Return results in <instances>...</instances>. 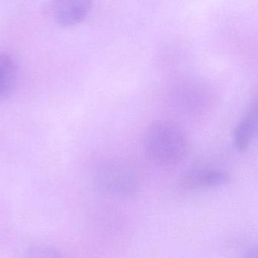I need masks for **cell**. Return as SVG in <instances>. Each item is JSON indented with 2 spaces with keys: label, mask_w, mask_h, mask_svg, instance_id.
<instances>
[{
  "label": "cell",
  "mask_w": 258,
  "mask_h": 258,
  "mask_svg": "<svg viewBox=\"0 0 258 258\" xmlns=\"http://www.w3.org/2000/svg\"><path fill=\"white\" fill-rule=\"evenodd\" d=\"M148 156L161 165H175L185 159L189 145L184 131L173 122L159 120L151 123L145 134Z\"/></svg>",
  "instance_id": "cell-1"
},
{
  "label": "cell",
  "mask_w": 258,
  "mask_h": 258,
  "mask_svg": "<svg viewBox=\"0 0 258 258\" xmlns=\"http://www.w3.org/2000/svg\"><path fill=\"white\" fill-rule=\"evenodd\" d=\"M98 185L107 192L116 196H129L138 186V176L133 167L118 161H107L98 169Z\"/></svg>",
  "instance_id": "cell-2"
},
{
  "label": "cell",
  "mask_w": 258,
  "mask_h": 258,
  "mask_svg": "<svg viewBox=\"0 0 258 258\" xmlns=\"http://www.w3.org/2000/svg\"><path fill=\"white\" fill-rule=\"evenodd\" d=\"M92 8V0H52V10L58 25L70 28L85 20Z\"/></svg>",
  "instance_id": "cell-3"
},
{
  "label": "cell",
  "mask_w": 258,
  "mask_h": 258,
  "mask_svg": "<svg viewBox=\"0 0 258 258\" xmlns=\"http://www.w3.org/2000/svg\"><path fill=\"white\" fill-rule=\"evenodd\" d=\"M229 181V174L223 170L196 169L184 175L182 185L186 189H201L225 185Z\"/></svg>",
  "instance_id": "cell-4"
},
{
  "label": "cell",
  "mask_w": 258,
  "mask_h": 258,
  "mask_svg": "<svg viewBox=\"0 0 258 258\" xmlns=\"http://www.w3.org/2000/svg\"><path fill=\"white\" fill-rule=\"evenodd\" d=\"M257 105L256 101L252 104L248 112L243 117L234 134V146L238 152H245L248 149L256 133Z\"/></svg>",
  "instance_id": "cell-5"
},
{
  "label": "cell",
  "mask_w": 258,
  "mask_h": 258,
  "mask_svg": "<svg viewBox=\"0 0 258 258\" xmlns=\"http://www.w3.org/2000/svg\"><path fill=\"white\" fill-rule=\"evenodd\" d=\"M17 67L11 55L0 52V102L7 100L14 90Z\"/></svg>",
  "instance_id": "cell-6"
},
{
  "label": "cell",
  "mask_w": 258,
  "mask_h": 258,
  "mask_svg": "<svg viewBox=\"0 0 258 258\" xmlns=\"http://www.w3.org/2000/svg\"><path fill=\"white\" fill-rule=\"evenodd\" d=\"M31 253L35 256H57L58 255L55 253V250L49 247H34L30 250ZM32 255V256H33Z\"/></svg>",
  "instance_id": "cell-7"
}]
</instances>
